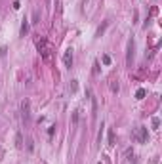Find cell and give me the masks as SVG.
I'll return each instance as SVG.
<instances>
[{
    "label": "cell",
    "instance_id": "cell-3",
    "mask_svg": "<svg viewBox=\"0 0 162 164\" xmlns=\"http://www.w3.org/2000/svg\"><path fill=\"white\" fill-rule=\"evenodd\" d=\"M63 63H65V67H71V65H73V50L65 52V56H63Z\"/></svg>",
    "mask_w": 162,
    "mask_h": 164
},
{
    "label": "cell",
    "instance_id": "cell-2",
    "mask_svg": "<svg viewBox=\"0 0 162 164\" xmlns=\"http://www.w3.org/2000/svg\"><path fill=\"white\" fill-rule=\"evenodd\" d=\"M134 138H136L137 141H139V143L147 141V128H143V126L136 128V130H134Z\"/></svg>",
    "mask_w": 162,
    "mask_h": 164
},
{
    "label": "cell",
    "instance_id": "cell-4",
    "mask_svg": "<svg viewBox=\"0 0 162 164\" xmlns=\"http://www.w3.org/2000/svg\"><path fill=\"white\" fill-rule=\"evenodd\" d=\"M23 116H25V118H29V101H25V103H23Z\"/></svg>",
    "mask_w": 162,
    "mask_h": 164
},
{
    "label": "cell",
    "instance_id": "cell-6",
    "mask_svg": "<svg viewBox=\"0 0 162 164\" xmlns=\"http://www.w3.org/2000/svg\"><path fill=\"white\" fill-rule=\"evenodd\" d=\"M27 29H29V25H27V21H25V23H23V27H21V32L25 34V32H27Z\"/></svg>",
    "mask_w": 162,
    "mask_h": 164
},
{
    "label": "cell",
    "instance_id": "cell-5",
    "mask_svg": "<svg viewBox=\"0 0 162 164\" xmlns=\"http://www.w3.org/2000/svg\"><path fill=\"white\" fill-rule=\"evenodd\" d=\"M143 95H145V90H137V99H141Z\"/></svg>",
    "mask_w": 162,
    "mask_h": 164
},
{
    "label": "cell",
    "instance_id": "cell-1",
    "mask_svg": "<svg viewBox=\"0 0 162 164\" xmlns=\"http://www.w3.org/2000/svg\"><path fill=\"white\" fill-rule=\"evenodd\" d=\"M38 50H40V54H42V57L44 59H50V52H52V48H50V44H48V40H38Z\"/></svg>",
    "mask_w": 162,
    "mask_h": 164
}]
</instances>
